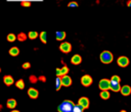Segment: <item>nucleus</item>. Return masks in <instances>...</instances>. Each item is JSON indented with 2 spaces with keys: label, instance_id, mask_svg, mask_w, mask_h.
<instances>
[{
  "label": "nucleus",
  "instance_id": "f257e3e1",
  "mask_svg": "<svg viewBox=\"0 0 131 112\" xmlns=\"http://www.w3.org/2000/svg\"><path fill=\"white\" fill-rule=\"evenodd\" d=\"M74 107H75V104L72 101L67 100V101H63L57 107V110H58V112H73Z\"/></svg>",
  "mask_w": 131,
  "mask_h": 112
},
{
  "label": "nucleus",
  "instance_id": "f03ea898",
  "mask_svg": "<svg viewBox=\"0 0 131 112\" xmlns=\"http://www.w3.org/2000/svg\"><path fill=\"white\" fill-rule=\"evenodd\" d=\"M99 58H100L101 63H103V64H110V63H112L113 60H114V55H113V53L110 52V51H107V50L102 51V52L100 53Z\"/></svg>",
  "mask_w": 131,
  "mask_h": 112
},
{
  "label": "nucleus",
  "instance_id": "7ed1b4c3",
  "mask_svg": "<svg viewBox=\"0 0 131 112\" xmlns=\"http://www.w3.org/2000/svg\"><path fill=\"white\" fill-rule=\"evenodd\" d=\"M110 84H111V80L103 78L99 81L98 87L100 88V90H107V89H110Z\"/></svg>",
  "mask_w": 131,
  "mask_h": 112
},
{
  "label": "nucleus",
  "instance_id": "20e7f679",
  "mask_svg": "<svg viewBox=\"0 0 131 112\" xmlns=\"http://www.w3.org/2000/svg\"><path fill=\"white\" fill-rule=\"evenodd\" d=\"M59 49L61 52L63 53H69L71 50H72V45L70 42H62L60 45H59Z\"/></svg>",
  "mask_w": 131,
  "mask_h": 112
},
{
  "label": "nucleus",
  "instance_id": "39448f33",
  "mask_svg": "<svg viewBox=\"0 0 131 112\" xmlns=\"http://www.w3.org/2000/svg\"><path fill=\"white\" fill-rule=\"evenodd\" d=\"M117 63H118V65H119L120 67L124 68V67H127V66L129 65V59H128L127 57H125V55H122V57H120V58L117 60Z\"/></svg>",
  "mask_w": 131,
  "mask_h": 112
},
{
  "label": "nucleus",
  "instance_id": "423d86ee",
  "mask_svg": "<svg viewBox=\"0 0 131 112\" xmlns=\"http://www.w3.org/2000/svg\"><path fill=\"white\" fill-rule=\"evenodd\" d=\"M81 83L83 86H90L92 84V78L89 75H84L81 77Z\"/></svg>",
  "mask_w": 131,
  "mask_h": 112
},
{
  "label": "nucleus",
  "instance_id": "0eeeda50",
  "mask_svg": "<svg viewBox=\"0 0 131 112\" xmlns=\"http://www.w3.org/2000/svg\"><path fill=\"white\" fill-rule=\"evenodd\" d=\"M78 104H80L84 109H87L88 107H89V99L88 98H86V97H81L80 99H79V103Z\"/></svg>",
  "mask_w": 131,
  "mask_h": 112
},
{
  "label": "nucleus",
  "instance_id": "6e6552de",
  "mask_svg": "<svg viewBox=\"0 0 131 112\" xmlns=\"http://www.w3.org/2000/svg\"><path fill=\"white\" fill-rule=\"evenodd\" d=\"M61 84L63 86H70L72 84V78L69 75H63L61 77Z\"/></svg>",
  "mask_w": 131,
  "mask_h": 112
},
{
  "label": "nucleus",
  "instance_id": "1a4fd4ad",
  "mask_svg": "<svg viewBox=\"0 0 131 112\" xmlns=\"http://www.w3.org/2000/svg\"><path fill=\"white\" fill-rule=\"evenodd\" d=\"M28 95H29V97H30L31 99H37L38 96H39V92H38V90H37L36 88L30 87V88L28 89Z\"/></svg>",
  "mask_w": 131,
  "mask_h": 112
},
{
  "label": "nucleus",
  "instance_id": "9d476101",
  "mask_svg": "<svg viewBox=\"0 0 131 112\" xmlns=\"http://www.w3.org/2000/svg\"><path fill=\"white\" fill-rule=\"evenodd\" d=\"M110 88H111V89H112L113 91H119V90H121L120 82H116V81H113V80H111Z\"/></svg>",
  "mask_w": 131,
  "mask_h": 112
},
{
  "label": "nucleus",
  "instance_id": "9b49d317",
  "mask_svg": "<svg viewBox=\"0 0 131 112\" xmlns=\"http://www.w3.org/2000/svg\"><path fill=\"white\" fill-rule=\"evenodd\" d=\"M120 91H121V94L123 96H129L131 94V86H129V85H123L121 87V90Z\"/></svg>",
  "mask_w": 131,
  "mask_h": 112
},
{
  "label": "nucleus",
  "instance_id": "f8f14e48",
  "mask_svg": "<svg viewBox=\"0 0 131 112\" xmlns=\"http://www.w3.org/2000/svg\"><path fill=\"white\" fill-rule=\"evenodd\" d=\"M81 62H82V58L80 54H74L71 59V63L74 65H79Z\"/></svg>",
  "mask_w": 131,
  "mask_h": 112
},
{
  "label": "nucleus",
  "instance_id": "ddd939ff",
  "mask_svg": "<svg viewBox=\"0 0 131 112\" xmlns=\"http://www.w3.org/2000/svg\"><path fill=\"white\" fill-rule=\"evenodd\" d=\"M3 82H4L5 85L9 86V85H11V84L14 82V80H13V77H12V76H10V75H6V76L3 77Z\"/></svg>",
  "mask_w": 131,
  "mask_h": 112
},
{
  "label": "nucleus",
  "instance_id": "4468645a",
  "mask_svg": "<svg viewBox=\"0 0 131 112\" xmlns=\"http://www.w3.org/2000/svg\"><path fill=\"white\" fill-rule=\"evenodd\" d=\"M6 106L9 109H14L16 107V101L14 99H8L6 102Z\"/></svg>",
  "mask_w": 131,
  "mask_h": 112
},
{
  "label": "nucleus",
  "instance_id": "2eb2a0df",
  "mask_svg": "<svg viewBox=\"0 0 131 112\" xmlns=\"http://www.w3.org/2000/svg\"><path fill=\"white\" fill-rule=\"evenodd\" d=\"M55 38L58 41H62L66 38V32H63V31H57L56 34H55Z\"/></svg>",
  "mask_w": 131,
  "mask_h": 112
},
{
  "label": "nucleus",
  "instance_id": "dca6fc26",
  "mask_svg": "<svg viewBox=\"0 0 131 112\" xmlns=\"http://www.w3.org/2000/svg\"><path fill=\"white\" fill-rule=\"evenodd\" d=\"M8 52H9L10 55H12V57H16V55H18V53H19V49H18L17 46H13V47H11V48L9 49Z\"/></svg>",
  "mask_w": 131,
  "mask_h": 112
},
{
  "label": "nucleus",
  "instance_id": "f3484780",
  "mask_svg": "<svg viewBox=\"0 0 131 112\" xmlns=\"http://www.w3.org/2000/svg\"><path fill=\"white\" fill-rule=\"evenodd\" d=\"M99 96L102 100H107L110 98V92H108V90H101Z\"/></svg>",
  "mask_w": 131,
  "mask_h": 112
},
{
  "label": "nucleus",
  "instance_id": "a211bd4d",
  "mask_svg": "<svg viewBox=\"0 0 131 112\" xmlns=\"http://www.w3.org/2000/svg\"><path fill=\"white\" fill-rule=\"evenodd\" d=\"M27 37H28V35H26L25 33L20 32V33H19V34L16 36V39H17L18 41H21V42H23V41H25V40L27 39Z\"/></svg>",
  "mask_w": 131,
  "mask_h": 112
},
{
  "label": "nucleus",
  "instance_id": "6ab92c4d",
  "mask_svg": "<svg viewBox=\"0 0 131 112\" xmlns=\"http://www.w3.org/2000/svg\"><path fill=\"white\" fill-rule=\"evenodd\" d=\"M15 85H16V87H17V88H19V89L25 88V82H24V80H23V79L17 80V81L15 82Z\"/></svg>",
  "mask_w": 131,
  "mask_h": 112
},
{
  "label": "nucleus",
  "instance_id": "aec40b11",
  "mask_svg": "<svg viewBox=\"0 0 131 112\" xmlns=\"http://www.w3.org/2000/svg\"><path fill=\"white\" fill-rule=\"evenodd\" d=\"M6 39H7L8 42H13V41H15L16 36H15L13 33H9V34L7 35V37H6Z\"/></svg>",
  "mask_w": 131,
  "mask_h": 112
},
{
  "label": "nucleus",
  "instance_id": "412c9836",
  "mask_svg": "<svg viewBox=\"0 0 131 112\" xmlns=\"http://www.w3.org/2000/svg\"><path fill=\"white\" fill-rule=\"evenodd\" d=\"M40 39H41V41L43 42V43H46L47 42V34H46V32H41L40 33Z\"/></svg>",
  "mask_w": 131,
  "mask_h": 112
},
{
  "label": "nucleus",
  "instance_id": "4be33fe9",
  "mask_svg": "<svg viewBox=\"0 0 131 112\" xmlns=\"http://www.w3.org/2000/svg\"><path fill=\"white\" fill-rule=\"evenodd\" d=\"M37 36H38V33H37L36 31H31V32H29V34H28V37H29L30 39H35V38H37Z\"/></svg>",
  "mask_w": 131,
  "mask_h": 112
},
{
  "label": "nucleus",
  "instance_id": "5701e85b",
  "mask_svg": "<svg viewBox=\"0 0 131 112\" xmlns=\"http://www.w3.org/2000/svg\"><path fill=\"white\" fill-rule=\"evenodd\" d=\"M55 82H56V86H55V88H56V90H58V89L61 87V85H62V84H61V78H60L59 76H57Z\"/></svg>",
  "mask_w": 131,
  "mask_h": 112
},
{
  "label": "nucleus",
  "instance_id": "b1692460",
  "mask_svg": "<svg viewBox=\"0 0 131 112\" xmlns=\"http://www.w3.org/2000/svg\"><path fill=\"white\" fill-rule=\"evenodd\" d=\"M83 110H84V108L80 104H78V105H75L73 112H83Z\"/></svg>",
  "mask_w": 131,
  "mask_h": 112
},
{
  "label": "nucleus",
  "instance_id": "393cba45",
  "mask_svg": "<svg viewBox=\"0 0 131 112\" xmlns=\"http://www.w3.org/2000/svg\"><path fill=\"white\" fill-rule=\"evenodd\" d=\"M69 72V68L67 66H63L61 69H60V76H63V75H67Z\"/></svg>",
  "mask_w": 131,
  "mask_h": 112
},
{
  "label": "nucleus",
  "instance_id": "a878e982",
  "mask_svg": "<svg viewBox=\"0 0 131 112\" xmlns=\"http://www.w3.org/2000/svg\"><path fill=\"white\" fill-rule=\"evenodd\" d=\"M111 80L116 81V82H120V81H121V78H120L118 75H113V76H112V78H111Z\"/></svg>",
  "mask_w": 131,
  "mask_h": 112
},
{
  "label": "nucleus",
  "instance_id": "bb28decb",
  "mask_svg": "<svg viewBox=\"0 0 131 112\" xmlns=\"http://www.w3.org/2000/svg\"><path fill=\"white\" fill-rule=\"evenodd\" d=\"M30 67H31V64H30L29 62H26V63L23 64V68H24V69H29Z\"/></svg>",
  "mask_w": 131,
  "mask_h": 112
},
{
  "label": "nucleus",
  "instance_id": "cd10ccee",
  "mask_svg": "<svg viewBox=\"0 0 131 112\" xmlns=\"http://www.w3.org/2000/svg\"><path fill=\"white\" fill-rule=\"evenodd\" d=\"M20 5L21 6H30L31 5V2H29V1H21Z\"/></svg>",
  "mask_w": 131,
  "mask_h": 112
},
{
  "label": "nucleus",
  "instance_id": "c85d7f7f",
  "mask_svg": "<svg viewBox=\"0 0 131 112\" xmlns=\"http://www.w3.org/2000/svg\"><path fill=\"white\" fill-rule=\"evenodd\" d=\"M68 6L69 7H77L78 6V3H76V2H70L68 4Z\"/></svg>",
  "mask_w": 131,
  "mask_h": 112
},
{
  "label": "nucleus",
  "instance_id": "c756f323",
  "mask_svg": "<svg viewBox=\"0 0 131 112\" xmlns=\"http://www.w3.org/2000/svg\"><path fill=\"white\" fill-rule=\"evenodd\" d=\"M31 81L34 83V82H36V81H37V78H35L34 76H32V77H31Z\"/></svg>",
  "mask_w": 131,
  "mask_h": 112
},
{
  "label": "nucleus",
  "instance_id": "7c9ffc66",
  "mask_svg": "<svg viewBox=\"0 0 131 112\" xmlns=\"http://www.w3.org/2000/svg\"><path fill=\"white\" fill-rule=\"evenodd\" d=\"M56 75L57 76H60V69H58V68L56 69Z\"/></svg>",
  "mask_w": 131,
  "mask_h": 112
},
{
  "label": "nucleus",
  "instance_id": "2f4dec72",
  "mask_svg": "<svg viewBox=\"0 0 131 112\" xmlns=\"http://www.w3.org/2000/svg\"><path fill=\"white\" fill-rule=\"evenodd\" d=\"M10 112H19V111H18V110H14V109H12Z\"/></svg>",
  "mask_w": 131,
  "mask_h": 112
},
{
  "label": "nucleus",
  "instance_id": "473e14b6",
  "mask_svg": "<svg viewBox=\"0 0 131 112\" xmlns=\"http://www.w3.org/2000/svg\"><path fill=\"white\" fill-rule=\"evenodd\" d=\"M128 6H130V7H131V0L128 2Z\"/></svg>",
  "mask_w": 131,
  "mask_h": 112
},
{
  "label": "nucleus",
  "instance_id": "72a5a7b5",
  "mask_svg": "<svg viewBox=\"0 0 131 112\" xmlns=\"http://www.w3.org/2000/svg\"><path fill=\"white\" fill-rule=\"evenodd\" d=\"M120 112H127V111H126V110H121Z\"/></svg>",
  "mask_w": 131,
  "mask_h": 112
},
{
  "label": "nucleus",
  "instance_id": "f704fd0d",
  "mask_svg": "<svg viewBox=\"0 0 131 112\" xmlns=\"http://www.w3.org/2000/svg\"><path fill=\"white\" fill-rule=\"evenodd\" d=\"M0 72H1V68H0Z\"/></svg>",
  "mask_w": 131,
  "mask_h": 112
}]
</instances>
